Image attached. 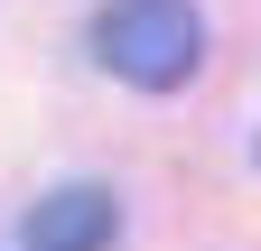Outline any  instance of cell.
<instances>
[{
    "instance_id": "6da1fadb",
    "label": "cell",
    "mask_w": 261,
    "mask_h": 251,
    "mask_svg": "<svg viewBox=\"0 0 261 251\" xmlns=\"http://www.w3.org/2000/svg\"><path fill=\"white\" fill-rule=\"evenodd\" d=\"M93 56L130 93H177L205 66V19H196V0H112L93 19Z\"/></svg>"
},
{
    "instance_id": "7a4b0ae2",
    "label": "cell",
    "mask_w": 261,
    "mask_h": 251,
    "mask_svg": "<svg viewBox=\"0 0 261 251\" xmlns=\"http://www.w3.org/2000/svg\"><path fill=\"white\" fill-rule=\"evenodd\" d=\"M112 196L103 186H56V196L28 205V224H19V251H112Z\"/></svg>"
}]
</instances>
